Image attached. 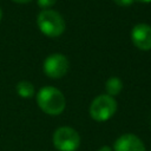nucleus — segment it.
<instances>
[{"label":"nucleus","mask_w":151,"mask_h":151,"mask_svg":"<svg viewBox=\"0 0 151 151\" xmlns=\"http://www.w3.org/2000/svg\"><path fill=\"white\" fill-rule=\"evenodd\" d=\"M37 104L46 114L58 116L65 110L66 100L59 88L54 86H44L37 93Z\"/></svg>","instance_id":"1"},{"label":"nucleus","mask_w":151,"mask_h":151,"mask_svg":"<svg viewBox=\"0 0 151 151\" xmlns=\"http://www.w3.org/2000/svg\"><path fill=\"white\" fill-rule=\"evenodd\" d=\"M113 151H145V145L136 134L124 133L116 139Z\"/></svg>","instance_id":"7"},{"label":"nucleus","mask_w":151,"mask_h":151,"mask_svg":"<svg viewBox=\"0 0 151 151\" xmlns=\"http://www.w3.org/2000/svg\"><path fill=\"white\" fill-rule=\"evenodd\" d=\"M37 25L40 29V32L50 38H57L61 35L65 31V20L63 15L50 8V9H42L38 17H37Z\"/></svg>","instance_id":"2"},{"label":"nucleus","mask_w":151,"mask_h":151,"mask_svg":"<svg viewBox=\"0 0 151 151\" xmlns=\"http://www.w3.org/2000/svg\"><path fill=\"white\" fill-rule=\"evenodd\" d=\"M68 67V59L61 53H53L48 55L42 64L44 73L52 79H59L64 77L67 73Z\"/></svg>","instance_id":"5"},{"label":"nucleus","mask_w":151,"mask_h":151,"mask_svg":"<svg viewBox=\"0 0 151 151\" xmlns=\"http://www.w3.org/2000/svg\"><path fill=\"white\" fill-rule=\"evenodd\" d=\"M1 19H2V9L0 8V21H1Z\"/></svg>","instance_id":"15"},{"label":"nucleus","mask_w":151,"mask_h":151,"mask_svg":"<svg viewBox=\"0 0 151 151\" xmlns=\"http://www.w3.org/2000/svg\"><path fill=\"white\" fill-rule=\"evenodd\" d=\"M52 140L58 151H76L80 145V136L71 126L58 127L53 133Z\"/></svg>","instance_id":"4"},{"label":"nucleus","mask_w":151,"mask_h":151,"mask_svg":"<svg viewBox=\"0 0 151 151\" xmlns=\"http://www.w3.org/2000/svg\"><path fill=\"white\" fill-rule=\"evenodd\" d=\"M123 90V83L120 80V78L118 77H111L106 80L105 83V91H106V94L111 96V97H114L117 94H119Z\"/></svg>","instance_id":"8"},{"label":"nucleus","mask_w":151,"mask_h":151,"mask_svg":"<svg viewBox=\"0 0 151 151\" xmlns=\"http://www.w3.org/2000/svg\"><path fill=\"white\" fill-rule=\"evenodd\" d=\"M12 1L15 4H19V5H25V4H29L33 0H12Z\"/></svg>","instance_id":"12"},{"label":"nucleus","mask_w":151,"mask_h":151,"mask_svg":"<svg viewBox=\"0 0 151 151\" xmlns=\"http://www.w3.org/2000/svg\"><path fill=\"white\" fill-rule=\"evenodd\" d=\"M117 111V101L113 97L109 94L97 96L90 104V116L96 122L109 120Z\"/></svg>","instance_id":"3"},{"label":"nucleus","mask_w":151,"mask_h":151,"mask_svg":"<svg viewBox=\"0 0 151 151\" xmlns=\"http://www.w3.org/2000/svg\"><path fill=\"white\" fill-rule=\"evenodd\" d=\"M98 151H113V150H112L110 146H107V145H104V146H101V147H100Z\"/></svg>","instance_id":"13"},{"label":"nucleus","mask_w":151,"mask_h":151,"mask_svg":"<svg viewBox=\"0 0 151 151\" xmlns=\"http://www.w3.org/2000/svg\"><path fill=\"white\" fill-rule=\"evenodd\" d=\"M113 1L116 5L122 6V7H129L134 2V0H113Z\"/></svg>","instance_id":"11"},{"label":"nucleus","mask_w":151,"mask_h":151,"mask_svg":"<svg viewBox=\"0 0 151 151\" xmlns=\"http://www.w3.org/2000/svg\"><path fill=\"white\" fill-rule=\"evenodd\" d=\"M131 41L140 51L151 50V26L145 22H139L131 31Z\"/></svg>","instance_id":"6"},{"label":"nucleus","mask_w":151,"mask_h":151,"mask_svg":"<svg viewBox=\"0 0 151 151\" xmlns=\"http://www.w3.org/2000/svg\"><path fill=\"white\" fill-rule=\"evenodd\" d=\"M15 90H17L18 96L21 98H25V99H28V98L33 97V94H34V85L27 80H20L17 84Z\"/></svg>","instance_id":"9"},{"label":"nucleus","mask_w":151,"mask_h":151,"mask_svg":"<svg viewBox=\"0 0 151 151\" xmlns=\"http://www.w3.org/2000/svg\"><path fill=\"white\" fill-rule=\"evenodd\" d=\"M38 6L42 9H50L53 5H55L57 0H37Z\"/></svg>","instance_id":"10"},{"label":"nucleus","mask_w":151,"mask_h":151,"mask_svg":"<svg viewBox=\"0 0 151 151\" xmlns=\"http://www.w3.org/2000/svg\"><path fill=\"white\" fill-rule=\"evenodd\" d=\"M138 2H142V4H149L151 2V0H137Z\"/></svg>","instance_id":"14"}]
</instances>
